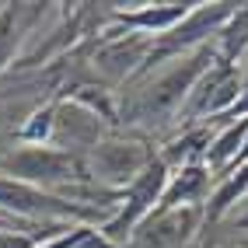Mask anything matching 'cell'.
<instances>
[{
	"instance_id": "obj_1",
	"label": "cell",
	"mask_w": 248,
	"mask_h": 248,
	"mask_svg": "<svg viewBox=\"0 0 248 248\" xmlns=\"http://www.w3.org/2000/svg\"><path fill=\"white\" fill-rule=\"evenodd\" d=\"M0 168L7 171V178L28 182V186H39V189L56 192V196H67L77 186H88V178H91L84 161L60 151L53 143L21 147V151H14L0 161Z\"/></svg>"
},
{
	"instance_id": "obj_2",
	"label": "cell",
	"mask_w": 248,
	"mask_h": 248,
	"mask_svg": "<svg viewBox=\"0 0 248 248\" xmlns=\"http://www.w3.org/2000/svg\"><path fill=\"white\" fill-rule=\"evenodd\" d=\"M0 213H7V217L21 220V224L53 227V224H70V220L88 224L98 217V206L77 203V200H67V196H56V192H46L39 186L0 175Z\"/></svg>"
},
{
	"instance_id": "obj_3",
	"label": "cell",
	"mask_w": 248,
	"mask_h": 248,
	"mask_svg": "<svg viewBox=\"0 0 248 248\" xmlns=\"http://www.w3.org/2000/svg\"><path fill=\"white\" fill-rule=\"evenodd\" d=\"M168 178H171V175H168V164H164L161 157H154V161L119 192V210H115V217H108V220L102 224L98 234H102L108 245L119 248L129 234H133V227L143 224V220L157 210L161 192H164V186H168Z\"/></svg>"
},
{
	"instance_id": "obj_4",
	"label": "cell",
	"mask_w": 248,
	"mask_h": 248,
	"mask_svg": "<svg viewBox=\"0 0 248 248\" xmlns=\"http://www.w3.org/2000/svg\"><path fill=\"white\" fill-rule=\"evenodd\" d=\"M213 60H217V49L210 46H200L192 56L178 60L168 74H161L157 80H151L133 102V112L140 115H157V112H171V108H182L186 105L189 91L196 88V80L206 74V67H213Z\"/></svg>"
},
{
	"instance_id": "obj_5",
	"label": "cell",
	"mask_w": 248,
	"mask_h": 248,
	"mask_svg": "<svg viewBox=\"0 0 248 248\" xmlns=\"http://www.w3.org/2000/svg\"><path fill=\"white\" fill-rule=\"evenodd\" d=\"M241 98V77L234 63H224L220 56L213 60V67L196 80V88L189 91L182 112L186 115H217L227 112L231 105H238Z\"/></svg>"
},
{
	"instance_id": "obj_6",
	"label": "cell",
	"mask_w": 248,
	"mask_h": 248,
	"mask_svg": "<svg viewBox=\"0 0 248 248\" xmlns=\"http://www.w3.org/2000/svg\"><path fill=\"white\" fill-rule=\"evenodd\" d=\"M154 154L143 143H123V140H98V147L88 157V175L98 182H115V186H129Z\"/></svg>"
},
{
	"instance_id": "obj_7",
	"label": "cell",
	"mask_w": 248,
	"mask_h": 248,
	"mask_svg": "<svg viewBox=\"0 0 248 248\" xmlns=\"http://www.w3.org/2000/svg\"><path fill=\"white\" fill-rule=\"evenodd\" d=\"M210 189V168L206 164H186L178 175L168 178V186L161 192V203L154 213H168V210H178V206H200L203 196Z\"/></svg>"
},
{
	"instance_id": "obj_8",
	"label": "cell",
	"mask_w": 248,
	"mask_h": 248,
	"mask_svg": "<svg viewBox=\"0 0 248 248\" xmlns=\"http://www.w3.org/2000/svg\"><path fill=\"white\" fill-rule=\"evenodd\" d=\"M154 42H147L143 35H126V39H108L102 49H98V70L108 74V77H126L129 70L137 67V63H147V53H151Z\"/></svg>"
},
{
	"instance_id": "obj_9",
	"label": "cell",
	"mask_w": 248,
	"mask_h": 248,
	"mask_svg": "<svg viewBox=\"0 0 248 248\" xmlns=\"http://www.w3.org/2000/svg\"><path fill=\"white\" fill-rule=\"evenodd\" d=\"M196 4H157V7H137V11H115V21L126 28H140L147 35H164L171 31L178 21H186V14Z\"/></svg>"
},
{
	"instance_id": "obj_10",
	"label": "cell",
	"mask_w": 248,
	"mask_h": 248,
	"mask_svg": "<svg viewBox=\"0 0 248 248\" xmlns=\"http://www.w3.org/2000/svg\"><path fill=\"white\" fill-rule=\"evenodd\" d=\"M196 217H200L196 206H178V210H168V213H154V224L147 227V241L151 245L182 241L196 227Z\"/></svg>"
},
{
	"instance_id": "obj_11",
	"label": "cell",
	"mask_w": 248,
	"mask_h": 248,
	"mask_svg": "<svg viewBox=\"0 0 248 248\" xmlns=\"http://www.w3.org/2000/svg\"><path fill=\"white\" fill-rule=\"evenodd\" d=\"M245 137H248V115L238 123V126H227L224 133L206 147V168L210 171H224L227 164H234L241 147H245Z\"/></svg>"
},
{
	"instance_id": "obj_12",
	"label": "cell",
	"mask_w": 248,
	"mask_h": 248,
	"mask_svg": "<svg viewBox=\"0 0 248 248\" xmlns=\"http://www.w3.org/2000/svg\"><path fill=\"white\" fill-rule=\"evenodd\" d=\"M220 35V60L224 63H234L248 53V4H234V11H231V18L224 21V28L217 31Z\"/></svg>"
},
{
	"instance_id": "obj_13",
	"label": "cell",
	"mask_w": 248,
	"mask_h": 248,
	"mask_svg": "<svg viewBox=\"0 0 248 248\" xmlns=\"http://www.w3.org/2000/svg\"><path fill=\"white\" fill-rule=\"evenodd\" d=\"M39 238L28 231H0V248H35Z\"/></svg>"
},
{
	"instance_id": "obj_14",
	"label": "cell",
	"mask_w": 248,
	"mask_h": 248,
	"mask_svg": "<svg viewBox=\"0 0 248 248\" xmlns=\"http://www.w3.org/2000/svg\"><path fill=\"white\" fill-rule=\"evenodd\" d=\"M11 224H14V220H7L4 213H0V231H11Z\"/></svg>"
}]
</instances>
